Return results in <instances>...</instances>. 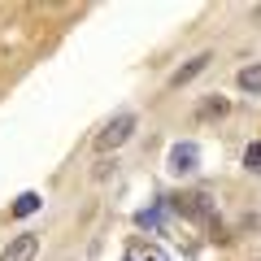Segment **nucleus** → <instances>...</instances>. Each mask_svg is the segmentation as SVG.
<instances>
[{
  "label": "nucleus",
  "mask_w": 261,
  "mask_h": 261,
  "mask_svg": "<svg viewBox=\"0 0 261 261\" xmlns=\"http://www.w3.org/2000/svg\"><path fill=\"white\" fill-rule=\"evenodd\" d=\"M161 205H166L170 214H178V218H187V222H196V226H209V222H214V196H209V192L161 196Z\"/></svg>",
  "instance_id": "obj_1"
},
{
  "label": "nucleus",
  "mask_w": 261,
  "mask_h": 261,
  "mask_svg": "<svg viewBox=\"0 0 261 261\" xmlns=\"http://www.w3.org/2000/svg\"><path fill=\"white\" fill-rule=\"evenodd\" d=\"M135 126H140L135 113H113V118L100 126V135H96V152H118L122 144L135 135Z\"/></svg>",
  "instance_id": "obj_2"
},
{
  "label": "nucleus",
  "mask_w": 261,
  "mask_h": 261,
  "mask_svg": "<svg viewBox=\"0 0 261 261\" xmlns=\"http://www.w3.org/2000/svg\"><path fill=\"white\" fill-rule=\"evenodd\" d=\"M166 170H170L174 178H192L196 170H200V148H196L192 140H178V144H170Z\"/></svg>",
  "instance_id": "obj_3"
},
{
  "label": "nucleus",
  "mask_w": 261,
  "mask_h": 261,
  "mask_svg": "<svg viewBox=\"0 0 261 261\" xmlns=\"http://www.w3.org/2000/svg\"><path fill=\"white\" fill-rule=\"evenodd\" d=\"M35 257H39V235L35 231L13 235V240L5 244V252H0V261H35Z\"/></svg>",
  "instance_id": "obj_4"
},
{
  "label": "nucleus",
  "mask_w": 261,
  "mask_h": 261,
  "mask_svg": "<svg viewBox=\"0 0 261 261\" xmlns=\"http://www.w3.org/2000/svg\"><path fill=\"white\" fill-rule=\"evenodd\" d=\"M209 61H214V53H196L192 61H183V65L174 70V74L166 79V87H170V92H178V87H187V83H192L196 74H205V70H209Z\"/></svg>",
  "instance_id": "obj_5"
},
{
  "label": "nucleus",
  "mask_w": 261,
  "mask_h": 261,
  "mask_svg": "<svg viewBox=\"0 0 261 261\" xmlns=\"http://www.w3.org/2000/svg\"><path fill=\"white\" fill-rule=\"evenodd\" d=\"M166 214H170V209L157 200L152 209H140V214H135V226H140V231H152V235H170V222H166Z\"/></svg>",
  "instance_id": "obj_6"
},
{
  "label": "nucleus",
  "mask_w": 261,
  "mask_h": 261,
  "mask_svg": "<svg viewBox=\"0 0 261 261\" xmlns=\"http://www.w3.org/2000/svg\"><path fill=\"white\" fill-rule=\"evenodd\" d=\"M44 209V196L39 192H22L18 200H13V218H31V214H39Z\"/></svg>",
  "instance_id": "obj_7"
},
{
  "label": "nucleus",
  "mask_w": 261,
  "mask_h": 261,
  "mask_svg": "<svg viewBox=\"0 0 261 261\" xmlns=\"http://www.w3.org/2000/svg\"><path fill=\"white\" fill-rule=\"evenodd\" d=\"M235 83H240V92L261 96V65H244L240 74H235Z\"/></svg>",
  "instance_id": "obj_8"
},
{
  "label": "nucleus",
  "mask_w": 261,
  "mask_h": 261,
  "mask_svg": "<svg viewBox=\"0 0 261 261\" xmlns=\"http://www.w3.org/2000/svg\"><path fill=\"white\" fill-rule=\"evenodd\" d=\"M244 170H248V174H261V140H252L248 148H244Z\"/></svg>",
  "instance_id": "obj_9"
},
{
  "label": "nucleus",
  "mask_w": 261,
  "mask_h": 261,
  "mask_svg": "<svg viewBox=\"0 0 261 261\" xmlns=\"http://www.w3.org/2000/svg\"><path fill=\"white\" fill-rule=\"evenodd\" d=\"M226 109H231V105H226L222 96H214V100H205V105H200V118H222Z\"/></svg>",
  "instance_id": "obj_10"
},
{
  "label": "nucleus",
  "mask_w": 261,
  "mask_h": 261,
  "mask_svg": "<svg viewBox=\"0 0 261 261\" xmlns=\"http://www.w3.org/2000/svg\"><path fill=\"white\" fill-rule=\"evenodd\" d=\"M130 252H135V261H166V252L152 248V244H148V248H130Z\"/></svg>",
  "instance_id": "obj_11"
},
{
  "label": "nucleus",
  "mask_w": 261,
  "mask_h": 261,
  "mask_svg": "<svg viewBox=\"0 0 261 261\" xmlns=\"http://www.w3.org/2000/svg\"><path fill=\"white\" fill-rule=\"evenodd\" d=\"M252 22H257V27H261V5H257V9H252Z\"/></svg>",
  "instance_id": "obj_12"
},
{
  "label": "nucleus",
  "mask_w": 261,
  "mask_h": 261,
  "mask_svg": "<svg viewBox=\"0 0 261 261\" xmlns=\"http://www.w3.org/2000/svg\"><path fill=\"white\" fill-rule=\"evenodd\" d=\"M126 261H135V252H126Z\"/></svg>",
  "instance_id": "obj_13"
}]
</instances>
